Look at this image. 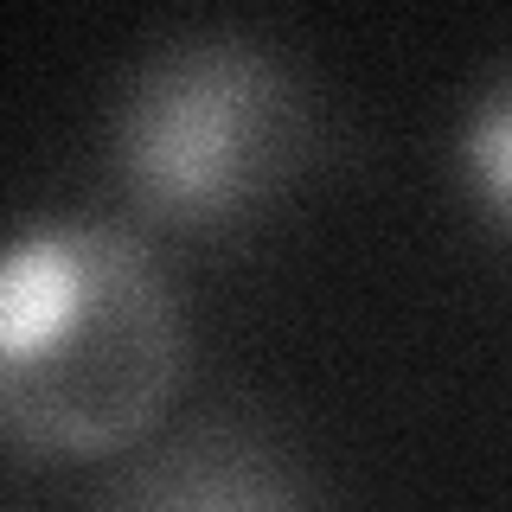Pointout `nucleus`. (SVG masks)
Returning a JSON list of instances; mask_svg holds the SVG:
<instances>
[{"mask_svg":"<svg viewBox=\"0 0 512 512\" xmlns=\"http://www.w3.org/2000/svg\"><path fill=\"white\" fill-rule=\"evenodd\" d=\"M96 512H314V500L256 429L212 423L135 461Z\"/></svg>","mask_w":512,"mask_h":512,"instance_id":"nucleus-3","label":"nucleus"},{"mask_svg":"<svg viewBox=\"0 0 512 512\" xmlns=\"http://www.w3.org/2000/svg\"><path fill=\"white\" fill-rule=\"evenodd\" d=\"M109 160L122 199L160 231H244L314 160L308 84L256 32H167L116 103Z\"/></svg>","mask_w":512,"mask_h":512,"instance_id":"nucleus-2","label":"nucleus"},{"mask_svg":"<svg viewBox=\"0 0 512 512\" xmlns=\"http://www.w3.org/2000/svg\"><path fill=\"white\" fill-rule=\"evenodd\" d=\"M180 384V308L122 224H32L0 269V416L32 455H109Z\"/></svg>","mask_w":512,"mask_h":512,"instance_id":"nucleus-1","label":"nucleus"},{"mask_svg":"<svg viewBox=\"0 0 512 512\" xmlns=\"http://www.w3.org/2000/svg\"><path fill=\"white\" fill-rule=\"evenodd\" d=\"M455 167L468 199L480 205V218H493L512 237V58L474 90L455 135Z\"/></svg>","mask_w":512,"mask_h":512,"instance_id":"nucleus-4","label":"nucleus"}]
</instances>
